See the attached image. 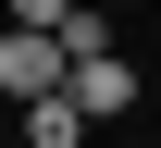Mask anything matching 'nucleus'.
Here are the masks:
<instances>
[{
  "label": "nucleus",
  "mask_w": 161,
  "mask_h": 148,
  "mask_svg": "<svg viewBox=\"0 0 161 148\" xmlns=\"http://www.w3.org/2000/svg\"><path fill=\"white\" fill-rule=\"evenodd\" d=\"M87 136V111H75V86H62V99H37V111H25V148H75Z\"/></svg>",
  "instance_id": "obj_3"
},
{
  "label": "nucleus",
  "mask_w": 161,
  "mask_h": 148,
  "mask_svg": "<svg viewBox=\"0 0 161 148\" xmlns=\"http://www.w3.org/2000/svg\"><path fill=\"white\" fill-rule=\"evenodd\" d=\"M13 25H37V37H62V25H75V0H13Z\"/></svg>",
  "instance_id": "obj_4"
},
{
  "label": "nucleus",
  "mask_w": 161,
  "mask_h": 148,
  "mask_svg": "<svg viewBox=\"0 0 161 148\" xmlns=\"http://www.w3.org/2000/svg\"><path fill=\"white\" fill-rule=\"evenodd\" d=\"M75 111H87V124H112V111H136V62H112V49H87V62H75Z\"/></svg>",
  "instance_id": "obj_2"
},
{
  "label": "nucleus",
  "mask_w": 161,
  "mask_h": 148,
  "mask_svg": "<svg viewBox=\"0 0 161 148\" xmlns=\"http://www.w3.org/2000/svg\"><path fill=\"white\" fill-rule=\"evenodd\" d=\"M62 86H75V49L37 37V25H0V99L37 111V99H62Z\"/></svg>",
  "instance_id": "obj_1"
}]
</instances>
